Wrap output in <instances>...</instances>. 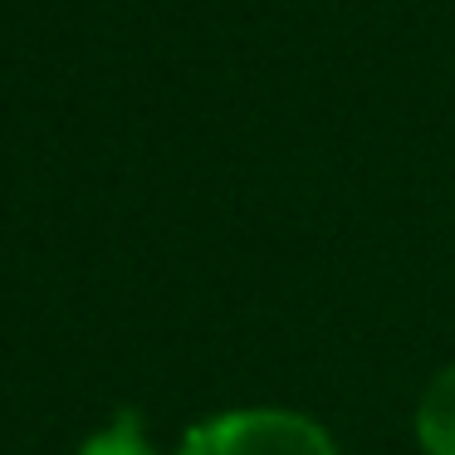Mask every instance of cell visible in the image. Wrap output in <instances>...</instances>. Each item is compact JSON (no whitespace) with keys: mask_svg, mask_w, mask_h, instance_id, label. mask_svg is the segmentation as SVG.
Here are the masks:
<instances>
[{"mask_svg":"<svg viewBox=\"0 0 455 455\" xmlns=\"http://www.w3.org/2000/svg\"><path fill=\"white\" fill-rule=\"evenodd\" d=\"M74 455H167V451L152 441V431L142 426L138 411H118L103 426H93Z\"/></svg>","mask_w":455,"mask_h":455,"instance_id":"obj_3","label":"cell"},{"mask_svg":"<svg viewBox=\"0 0 455 455\" xmlns=\"http://www.w3.org/2000/svg\"><path fill=\"white\" fill-rule=\"evenodd\" d=\"M411 435L421 455H455V363L435 367L411 411Z\"/></svg>","mask_w":455,"mask_h":455,"instance_id":"obj_2","label":"cell"},{"mask_svg":"<svg viewBox=\"0 0 455 455\" xmlns=\"http://www.w3.org/2000/svg\"><path fill=\"white\" fill-rule=\"evenodd\" d=\"M172 455H343L338 435L299 406H220L181 431Z\"/></svg>","mask_w":455,"mask_h":455,"instance_id":"obj_1","label":"cell"}]
</instances>
